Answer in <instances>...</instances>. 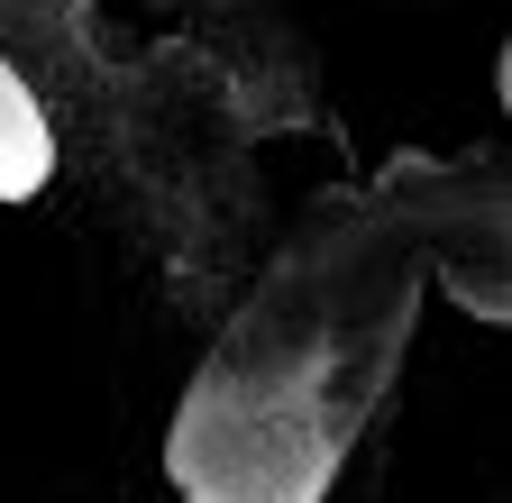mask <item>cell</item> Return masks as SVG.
I'll list each match as a JSON object with an SVG mask.
<instances>
[{"label":"cell","instance_id":"obj_1","mask_svg":"<svg viewBox=\"0 0 512 503\" xmlns=\"http://www.w3.org/2000/svg\"><path fill=\"white\" fill-rule=\"evenodd\" d=\"M412 311V247L348 229L238 311L165 439L183 503H320Z\"/></svg>","mask_w":512,"mask_h":503},{"label":"cell","instance_id":"obj_2","mask_svg":"<svg viewBox=\"0 0 512 503\" xmlns=\"http://www.w3.org/2000/svg\"><path fill=\"white\" fill-rule=\"evenodd\" d=\"M46 174H55V129H46L37 92L0 65V202H28Z\"/></svg>","mask_w":512,"mask_h":503}]
</instances>
